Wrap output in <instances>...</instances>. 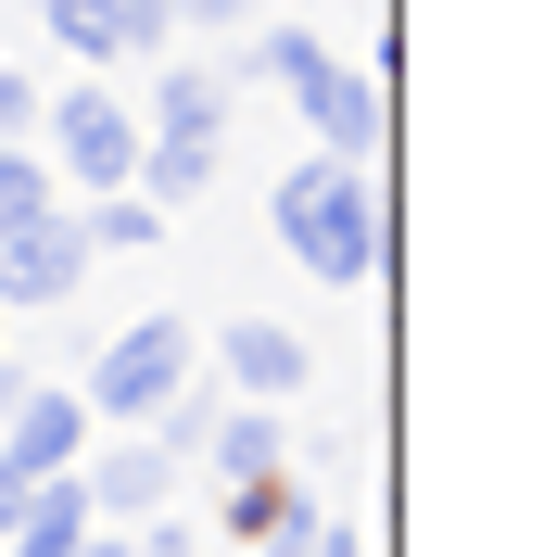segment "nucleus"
Returning <instances> with one entry per match:
<instances>
[{"label":"nucleus","instance_id":"423d86ee","mask_svg":"<svg viewBox=\"0 0 544 557\" xmlns=\"http://www.w3.org/2000/svg\"><path fill=\"white\" fill-rule=\"evenodd\" d=\"M203 355H215V393H228V406H292V393L317 381V343L279 330V317H228Z\"/></svg>","mask_w":544,"mask_h":557},{"label":"nucleus","instance_id":"6ab92c4d","mask_svg":"<svg viewBox=\"0 0 544 557\" xmlns=\"http://www.w3.org/2000/svg\"><path fill=\"white\" fill-rule=\"evenodd\" d=\"M26 507H38V482H26V469H0V545L26 532Z\"/></svg>","mask_w":544,"mask_h":557},{"label":"nucleus","instance_id":"f03ea898","mask_svg":"<svg viewBox=\"0 0 544 557\" xmlns=\"http://www.w3.org/2000/svg\"><path fill=\"white\" fill-rule=\"evenodd\" d=\"M215 76H228V89H240V76H267L279 102L317 127V152H342V165H368V152H380V76L342 64L330 38H305V26H267L254 51H228Z\"/></svg>","mask_w":544,"mask_h":557},{"label":"nucleus","instance_id":"412c9836","mask_svg":"<svg viewBox=\"0 0 544 557\" xmlns=\"http://www.w3.org/2000/svg\"><path fill=\"white\" fill-rule=\"evenodd\" d=\"M76 557H139V545H127V532H89V545H76Z\"/></svg>","mask_w":544,"mask_h":557},{"label":"nucleus","instance_id":"ddd939ff","mask_svg":"<svg viewBox=\"0 0 544 557\" xmlns=\"http://www.w3.org/2000/svg\"><path fill=\"white\" fill-rule=\"evenodd\" d=\"M38 26H51V51H76L89 76H102V64H127V26H114V0H38Z\"/></svg>","mask_w":544,"mask_h":557},{"label":"nucleus","instance_id":"a211bd4d","mask_svg":"<svg viewBox=\"0 0 544 557\" xmlns=\"http://www.w3.org/2000/svg\"><path fill=\"white\" fill-rule=\"evenodd\" d=\"M177 26H190V38H228V26H254V0H177Z\"/></svg>","mask_w":544,"mask_h":557},{"label":"nucleus","instance_id":"1a4fd4ad","mask_svg":"<svg viewBox=\"0 0 544 557\" xmlns=\"http://www.w3.org/2000/svg\"><path fill=\"white\" fill-rule=\"evenodd\" d=\"M76 278H89V242H76V203L0 242V305H64Z\"/></svg>","mask_w":544,"mask_h":557},{"label":"nucleus","instance_id":"0eeeda50","mask_svg":"<svg viewBox=\"0 0 544 557\" xmlns=\"http://www.w3.org/2000/svg\"><path fill=\"white\" fill-rule=\"evenodd\" d=\"M76 482H89V520H102V532H139L152 507H177V482H190V469H177L152 431H114V444L76 456Z\"/></svg>","mask_w":544,"mask_h":557},{"label":"nucleus","instance_id":"20e7f679","mask_svg":"<svg viewBox=\"0 0 544 557\" xmlns=\"http://www.w3.org/2000/svg\"><path fill=\"white\" fill-rule=\"evenodd\" d=\"M190 381H203V343H190V317H127V330L89 355L76 406H89V431H152V418H165Z\"/></svg>","mask_w":544,"mask_h":557},{"label":"nucleus","instance_id":"dca6fc26","mask_svg":"<svg viewBox=\"0 0 544 557\" xmlns=\"http://www.w3.org/2000/svg\"><path fill=\"white\" fill-rule=\"evenodd\" d=\"M127 545H139V557H203V520H190V507H152Z\"/></svg>","mask_w":544,"mask_h":557},{"label":"nucleus","instance_id":"f8f14e48","mask_svg":"<svg viewBox=\"0 0 544 557\" xmlns=\"http://www.w3.org/2000/svg\"><path fill=\"white\" fill-rule=\"evenodd\" d=\"M76 242H89V267H102V253H152V242H165V203H139V190H89V203H76Z\"/></svg>","mask_w":544,"mask_h":557},{"label":"nucleus","instance_id":"f3484780","mask_svg":"<svg viewBox=\"0 0 544 557\" xmlns=\"http://www.w3.org/2000/svg\"><path fill=\"white\" fill-rule=\"evenodd\" d=\"M0 139H38V76L0 64Z\"/></svg>","mask_w":544,"mask_h":557},{"label":"nucleus","instance_id":"6e6552de","mask_svg":"<svg viewBox=\"0 0 544 557\" xmlns=\"http://www.w3.org/2000/svg\"><path fill=\"white\" fill-rule=\"evenodd\" d=\"M89 444H102V431H89V406H76V381H26L13 418H0V469H26V482H64Z\"/></svg>","mask_w":544,"mask_h":557},{"label":"nucleus","instance_id":"9d476101","mask_svg":"<svg viewBox=\"0 0 544 557\" xmlns=\"http://www.w3.org/2000/svg\"><path fill=\"white\" fill-rule=\"evenodd\" d=\"M203 469H215V482L292 469V406H215V431H203Z\"/></svg>","mask_w":544,"mask_h":557},{"label":"nucleus","instance_id":"f257e3e1","mask_svg":"<svg viewBox=\"0 0 544 557\" xmlns=\"http://www.w3.org/2000/svg\"><path fill=\"white\" fill-rule=\"evenodd\" d=\"M267 228H279V253H292L305 278L368 292V278H380V177L342 165V152H305V165L267 190Z\"/></svg>","mask_w":544,"mask_h":557},{"label":"nucleus","instance_id":"7ed1b4c3","mask_svg":"<svg viewBox=\"0 0 544 557\" xmlns=\"http://www.w3.org/2000/svg\"><path fill=\"white\" fill-rule=\"evenodd\" d=\"M215 165H228V76L190 64V51H165L152 64V102H139V203H190V190H215Z\"/></svg>","mask_w":544,"mask_h":557},{"label":"nucleus","instance_id":"39448f33","mask_svg":"<svg viewBox=\"0 0 544 557\" xmlns=\"http://www.w3.org/2000/svg\"><path fill=\"white\" fill-rule=\"evenodd\" d=\"M38 165L64 177L76 203H89V190H127V177H139V102H127V89H102V76L38 89Z\"/></svg>","mask_w":544,"mask_h":557},{"label":"nucleus","instance_id":"2eb2a0df","mask_svg":"<svg viewBox=\"0 0 544 557\" xmlns=\"http://www.w3.org/2000/svg\"><path fill=\"white\" fill-rule=\"evenodd\" d=\"M114 26H127V64H165L177 51V0H114Z\"/></svg>","mask_w":544,"mask_h":557},{"label":"nucleus","instance_id":"9b49d317","mask_svg":"<svg viewBox=\"0 0 544 557\" xmlns=\"http://www.w3.org/2000/svg\"><path fill=\"white\" fill-rule=\"evenodd\" d=\"M292 520H317V494L292 482V469H254V482H215V532H228V545H267V532H292Z\"/></svg>","mask_w":544,"mask_h":557},{"label":"nucleus","instance_id":"aec40b11","mask_svg":"<svg viewBox=\"0 0 544 557\" xmlns=\"http://www.w3.org/2000/svg\"><path fill=\"white\" fill-rule=\"evenodd\" d=\"M317 557H368V532H355V520H330V532H317Z\"/></svg>","mask_w":544,"mask_h":557},{"label":"nucleus","instance_id":"4468645a","mask_svg":"<svg viewBox=\"0 0 544 557\" xmlns=\"http://www.w3.org/2000/svg\"><path fill=\"white\" fill-rule=\"evenodd\" d=\"M38 215H64V177L38 165V139H0V242L38 228Z\"/></svg>","mask_w":544,"mask_h":557}]
</instances>
